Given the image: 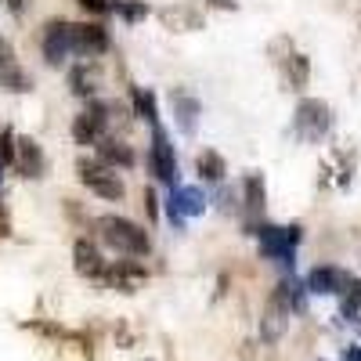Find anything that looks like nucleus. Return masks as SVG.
Listing matches in <instances>:
<instances>
[{
    "label": "nucleus",
    "mask_w": 361,
    "mask_h": 361,
    "mask_svg": "<svg viewBox=\"0 0 361 361\" xmlns=\"http://www.w3.org/2000/svg\"><path fill=\"white\" fill-rule=\"evenodd\" d=\"M130 102H134V116H141L145 123L159 127V105H156V94L148 87H134L130 90Z\"/></svg>",
    "instance_id": "obj_17"
},
{
    "label": "nucleus",
    "mask_w": 361,
    "mask_h": 361,
    "mask_svg": "<svg viewBox=\"0 0 361 361\" xmlns=\"http://www.w3.org/2000/svg\"><path fill=\"white\" fill-rule=\"evenodd\" d=\"M73 267H76V275H83V279H102L105 275V260H102L98 246L87 243V238H80V243L73 246Z\"/></svg>",
    "instance_id": "obj_12"
},
{
    "label": "nucleus",
    "mask_w": 361,
    "mask_h": 361,
    "mask_svg": "<svg viewBox=\"0 0 361 361\" xmlns=\"http://www.w3.org/2000/svg\"><path fill=\"white\" fill-rule=\"evenodd\" d=\"M343 357H347V361H361V347H347Z\"/></svg>",
    "instance_id": "obj_28"
},
{
    "label": "nucleus",
    "mask_w": 361,
    "mask_h": 361,
    "mask_svg": "<svg viewBox=\"0 0 361 361\" xmlns=\"http://www.w3.org/2000/svg\"><path fill=\"white\" fill-rule=\"evenodd\" d=\"M148 166H152L156 180H163L166 188L180 185V173H177V156H173V145L166 137L163 127H152V148H148Z\"/></svg>",
    "instance_id": "obj_5"
},
{
    "label": "nucleus",
    "mask_w": 361,
    "mask_h": 361,
    "mask_svg": "<svg viewBox=\"0 0 361 361\" xmlns=\"http://www.w3.org/2000/svg\"><path fill=\"white\" fill-rule=\"evenodd\" d=\"M307 80H311L307 54H289V62H286V83H289V90H304Z\"/></svg>",
    "instance_id": "obj_20"
},
{
    "label": "nucleus",
    "mask_w": 361,
    "mask_h": 361,
    "mask_svg": "<svg viewBox=\"0 0 361 361\" xmlns=\"http://www.w3.org/2000/svg\"><path fill=\"white\" fill-rule=\"evenodd\" d=\"M8 8H11L15 15H22V8H25V0H8Z\"/></svg>",
    "instance_id": "obj_29"
},
{
    "label": "nucleus",
    "mask_w": 361,
    "mask_h": 361,
    "mask_svg": "<svg viewBox=\"0 0 361 361\" xmlns=\"http://www.w3.org/2000/svg\"><path fill=\"white\" fill-rule=\"evenodd\" d=\"M329 130H333V109H329L325 102H318V98H304V102L296 105L293 134H296L300 141L314 145V141H322Z\"/></svg>",
    "instance_id": "obj_2"
},
{
    "label": "nucleus",
    "mask_w": 361,
    "mask_h": 361,
    "mask_svg": "<svg viewBox=\"0 0 361 361\" xmlns=\"http://www.w3.org/2000/svg\"><path fill=\"white\" fill-rule=\"evenodd\" d=\"M69 83H73V90L80 98H94V90H98V73H94V66H76L73 73H69Z\"/></svg>",
    "instance_id": "obj_21"
},
{
    "label": "nucleus",
    "mask_w": 361,
    "mask_h": 361,
    "mask_svg": "<svg viewBox=\"0 0 361 361\" xmlns=\"http://www.w3.org/2000/svg\"><path fill=\"white\" fill-rule=\"evenodd\" d=\"M69 54H73V22L51 18L44 25V58H47V66H66Z\"/></svg>",
    "instance_id": "obj_8"
},
{
    "label": "nucleus",
    "mask_w": 361,
    "mask_h": 361,
    "mask_svg": "<svg viewBox=\"0 0 361 361\" xmlns=\"http://www.w3.org/2000/svg\"><path fill=\"white\" fill-rule=\"evenodd\" d=\"M98 235L102 243L112 250V253H123V257H145L148 250H152V243H148V231L127 217H116V214H105L98 217Z\"/></svg>",
    "instance_id": "obj_1"
},
{
    "label": "nucleus",
    "mask_w": 361,
    "mask_h": 361,
    "mask_svg": "<svg viewBox=\"0 0 361 361\" xmlns=\"http://www.w3.org/2000/svg\"><path fill=\"white\" fill-rule=\"evenodd\" d=\"M195 170L202 173V180H209V185H221L224 173H228V163L221 152H214V148H202L199 159H195Z\"/></svg>",
    "instance_id": "obj_16"
},
{
    "label": "nucleus",
    "mask_w": 361,
    "mask_h": 361,
    "mask_svg": "<svg viewBox=\"0 0 361 361\" xmlns=\"http://www.w3.org/2000/svg\"><path fill=\"white\" fill-rule=\"evenodd\" d=\"M80 4H83L87 11H94V15H109V11H112V4H105V0H80Z\"/></svg>",
    "instance_id": "obj_24"
},
{
    "label": "nucleus",
    "mask_w": 361,
    "mask_h": 361,
    "mask_svg": "<svg viewBox=\"0 0 361 361\" xmlns=\"http://www.w3.org/2000/svg\"><path fill=\"white\" fill-rule=\"evenodd\" d=\"M76 173H80V180L94 192V195H102V199H109V202H119L123 199V177H119L112 166H105L102 159H80L76 163Z\"/></svg>",
    "instance_id": "obj_3"
},
{
    "label": "nucleus",
    "mask_w": 361,
    "mask_h": 361,
    "mask_svg": "<svg viewBox=\"0 0 361 361\" xmlns=\"http://www.w3.org/2000/svg\"><path fill=\"white\" fill-rule=\"evenodd\" d=\"M243 202L250 214H264V202H267V188H264V173H250L246 185H243Z\"/></svg>",
    "instance_id": "obj_19"
},
{
    "label": "nucleus",
    "mask_w": 361,
    "mask_h": 361,
    "mask_svg": "<svg viewBox=\"0 0 361 361\" xmlns=\"http://www.w3.org/2000/svg\"><path fill=\"white\" fill-rule=\"evenodd\" d=\"M98 159L112 170H130L134 166V152H130V145L127 141H116V137H102L98 141Z\"/></svg>",
    "instance_id": "obj_14"
},
{
    "label": "nucleus",
    "mask_w": 361,
    "mask_h": 361,
    "mask_svg": "<svg viewBox=\"0 0 361 361\" xmlns=\"http://www.w3.org/2000/svg\"><path fill=\"white\" fill-rule=\"evenodd\" d=\"M170 102H173V116H177V127L185 134H195V116H199V102L188 94V90H170Z\"/></svg>",
    "instance_id": "obj_15"
},
{
    "label": "nucleus",
    "mask_w": 361,
    "mask_h": 361,
    "mask_svg": "<svg viewBox=\"0 0 361 361\" xmlns=\"http://www.w3.org/2000/svg\"><path fill=\"white\" fill-rule=\"evenodd\" d=\"M0 87H8V90H29L33 87V80L18 69L15 51H11V44L4 37H0Z\"/></svg>",
    "instance_id": "obj_13"
},
{
    "label": "nucleus",
    "mask_w": 361,
    "mask_h": 361,
    "mask_svg": "<svg viewBox=\"0 0 361 361\" xmlns=\"http://www.w3.org/2000/svg\"><path fill=\"white\" fill-rule=\"evenodd\" d=\"M11 166H18L22 177L37 180V177L47 173V156H44V148L33 137H15V163Z\"/></svg>",
    "instance_id": "obj_10"
},
{
    "label": "nucleus",
    "mask_w": 361,
    "mask_h": 361,
    "mask_svg": "<svg viewBox=\"0 0 361 361\" xmlns=\"http://www.w3.org/2000/svg\"><path fill=\"white\" fill-rule=\"evenodd\" d=\"M206 209V195L195 188V185H177L170 188V199H166V217L173 221V228H185L188 217H199Z\"/></svg>",
    "instance_id": "obj_7"
},
{
    "label": "nucleus",
    "mask_w": 361,
    "mask_h": 361,
    "mask_svg": "<svg viewBox=\"0 0 361 361\" xmlns=\"http://www.w3.org/2000/svg\"><path fill=\"white\" fill-rule=\"evenodd\" d=\"M11 235V221H8V209L0 206V238H8Z\"/></svg>",
    "instance_id": "obj_25"
},
{
    "label": "nucleus",
    "mask_w": 361,
    "mask_h": 361,
    "mask_svg": "<svg viewBox=\"0 0 361 361\" xmlns=\"http://www.w3.org/2000/svg\"><path fill=\"white\" fill-rule=\"evenodd\" d=\"M145 206H148V214H152V217L159 214V209H156V195H152V192H145Z\"/></svg>",
    "instance_id": "obj_26"
},
{
    "label": "nucleus",
    "mask_w": 361,
    "mask_h": 361,
    "mask_svg": "<svg viewBox=\"0 0 361 361\" xmlns=\"http://www.w3.org/2000/svg\"><path fill=\"white\" fill-rule=\"evenodd\" d=\"M102 279H109L116 289H123V293H134L137 282L145 279V271H141V267H130V264H116L112 271L105 267V275H102Z\"/></svg>",
    "instance_id": "obj_18"
},
{
    "label": "nucleus",
    "mask_w": 361,
    "mask_h": 361,
    "mask_svg": "<svg viewBox=\"0 0 361 361\" xmlns=\"http://www.w3.org/2000/svg\"><path fill=\"white\" fill-rule=\"evenodd\" d=\"M0 180H4V166H0Z\"/></svg>",
    "instance_id": "obj_30"
},
{
    "label": "nucleus",
    "mask_w": 361,
    "mask_h": 361,
    "mask_svg": "<svg viewBox=\"0 0 361 361\" xmlns=\"http://www.w3.org/2000/svg\"><path fill=\"white\" fill-rule=\"evenodd\" d=\"M347 271H340V267H333V264H322V267H314L311 275H307V289L311 293H322V296H340L343 289H347Z\"/></svg>",
    "instance_id": "obj_11"
},
{
    "label": "nucleus",
    "mask_w": 361,
    "mask_h": 361,
    "mask_svg": "<svg viewBox=\"0 0 361 361\" xmlns=\"http://www.w3.org/2000/svg\"><path fill=\"white\" fill-rule=\"evenodd\" d=\"M214 8H224V11H235V0H209Z\"/></svg>",
    "instance_id": "obj_27"
},
{
    "label": "nucleus",
    "mask_w": 361,
    "mask_h": 361,
    "mask_svg": "<svg viewBox=\"0 0 361 361\" xmlns=\"http://www.w3.org/2000/svg\"><path fill=\"white\" fill-rule=\"evenodd\" d=\"M289 293H286V282L275 286V293L267 296V304H264V314H260V340L264 343H279L286 336V329H289Z\"/></svg>",
    "instance_id": "obj_4"
},
{
    "label": "nucleus",
    "mask_w": 361,
    "mask_h": 361,
    "mask_svg": "<svg viewBox=\"0 0 361 361\" xmlns=\"http://www.w3.org/2000/svg\"><path fill=\"white\" fill-rule=\"evenodd\" d=\"M260 238V253L279 260V264H289L293 267V257H296V243H300V228H275V224H264L257 231Z\"/></svg>",
    "instance_id": "obj_6"
},
{
    "label": "nucleus",
    "mask_w": 361,
    "mask_h": 361,
    "mask_svg": "<svg viewBox=\"0 0 361 361\" xmlns=\"http://www.w3.org/2000/svg\"><path fill=\"white\" fill-rule=\"evenodd\" d=\"M11 163H15V130L0 127V166H11Z\"/></svg>",
    "instance_id": "obj_23"
},
{
    "label": "nucleus",
    "mask_w": 361,
    "mask_h": 361,
    "mask_svg": "<svg viewBox=\"0 0 361 361\" xmlns=\"http://www.w3.org/2000/svg\"><path fill=\"white\" fill-rule=\"evenodd\" d=\"M73 51L83 58H98L109 51V29L98 22H73Z\"/></svg>",
    "instance_id": "obj_9"
},
{
    "label": "nucleus",
    "mask_w": 361,
    "mask_h": 361,
    "mask_svg": "<svg viewBox=\"0 0 361 361\" xmlns=\"http://www.w3.org/2000/svg\"><path fill=\"white\" fill-rule=\"evenodd\" d=\"M112 11L123 15L127 22H137V18L148 15V4H145V0H112Z\"/></svg>",
    "instance_id": "obj_22"
}]
</instances>
